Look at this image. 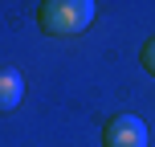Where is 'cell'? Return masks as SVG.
I'll use <instances>...</instances> for the list:
<instances>
[{"instance_id": "1", "label": "cell", "mask_w": 155, "mask_h": 147, "mask_svg": "<svg viewBox=\"0 0 155 147\" xmlns=\"http://www.w3.org/2000/svg\"><path fill=\"white\" fill-rule=\"evenodd\" d=\"M37 21L49 37H78L94 21V4L90 0H49V4H41Z\"/></svg>"}, {"instance_id": "2", "label": "cell", "mask_w": 155, "mask_h": 147, "mask_svg": "<svg viewBox=\"0 0 155 147\" xmlns=\"http://www.w3.org/2000/svg\"><path fill=\"white\" fill-rule=\"evenodd\" d=\"M102 143L106 147H147V127H143V119H135V115H118V119L106 123Z\"/></svg>"}, {"instance_id": "3", "label": "cell", "mask_w": 155, "mask_h": 147, "mask_svg": "<svg viewBox=\"0 0 155 147\" xmlns=\"http://www.w3.org/2000/svg\"><path fill=\"white\" fill-rule=\"evenodd\" d=\"M21 98H25V78H21V70H0V115L16 110Z\"/></svg>"}, {"instance_id": "4", "label": "cell", "mask_w": 155, "mask_h": 147, "mask_svg": "<svg viewBox=\"0 0 155 147\" xmlns=\"http://www.w3.org/2000/svg\"><path fill=\"white\" fill-rule=\"evenodd\" d=\"M143 65H147V70L155 74V41H151V45H147V49H143Z\"/></svg>"}]
</instances>
